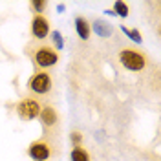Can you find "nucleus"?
I'll use <instances>...</instances> for the list:
<instances>
[{"mask_svg": "<svg viewBox=\"0 0 161 161\" xmlns=\"http://www.w3.org/2000/svg\"><path fill=\"white\" fill-rule=\"evenodd\" d=\"M119 60H121V64L130 71H141L147 66L145 55L141 51H136V50H123L119 53Z\"/></svg>", "mask_w": 161, "mask_h": 161, "instance_id": "obj_1", "label": "nucleus"}, {"mask_svg": "<svg viewBox=\"0 0 161 161\" xmlns=\"http://www.w3.org/2000/svg\"><path fill=\"white\" fill-rule=\"evenodd\" d=\"M51 86H53L51 77L46 71H39V73H35V75L28 80V88H30L33 93H37V95H46V93H50Z\"/></svg>", "mask_w": 161, "mask_h": 161, "instance_id": "obj_2", "label": "nucleus"}, {"mask_svg": "<svg viewBox=\"0 0 161 161\" xmlns=\"http://www.w3.org/2000/svg\"><path fill=\"white\" fill-rule=\"evenodd\" d=\"M40 104H39V101H35V99H30V97H26V99H22L19 103V106H17V112H19V115L22 117V119H26V121H33V119H37L40 115Z\"/></svg>", "mask_w": 161, "mask_h": 161, "instance_id": "obj_3", "label": "nucleus"}, {"mask_svg": "<svg viewBox=\"0 0 161 161\" xmlns=\"http://www.w3.org/2000/svg\"><path fill=\"white\" fill-rule=\"evenodd\" d=\"M33 59H35V64L39 68H50V66H55L59 62V55H57L55 50H51L48 46H42L35 51Z\"/></svg>", "mask_w": 161, "mask_h": 161, "instance_id": "obj_4", "label": "nucleus"}, {"mask_svg": "<svg viewBox=\"0 0 161 161\" xmlns=\"http://www.w3.org/2000/svg\"><path fill=\"white\" fill-rule=\"evenodd\" d=\"M28 154H30L31 159H35V161H48L51 156V148L46 141H35V143L30 145Z\"/></svg>", "mask_w": 161, "mask_h": 161, "instance_id": "obj_5", "label": "nucleus"}, {"mask_svg": "<svg viewBox=\"0 0 161 161\" xmlns=\"http://www.w3.org/2000/svg\"><path fill=\"white\" fill-rule=\"evenodd\" d=\"M31 35L39 40L46 39V37L50 35V22H48L46 17L37 15L35 19L31 20Z\"/></svg>", "mask_w": 161, "mask_h": 161, "instance_id": "obj_6", "label": "nucleus"}, {"mask_svg": "<svg viewBox=\"0 0 161 161\" xmlns=\"http://www.w3.org/2000/svg\"><path fill=\"white\" fill-rule=\"evenodd\" d=\"M75 31H77V35H79L82 40H88L90 39V24H88V20L82 19V17H77L75 19Z\"/></svg>", "mask_w": 161, "mask_h": 161, "instance_id": "obj_7", "label": "nucleus"}, {"mask_svg": "<svg viewBox=\"0 0 161 161\" xmlns=\"http://www.w3.org/2000/svg\"><path fill=\"white\" fill-rule=\"evenodd\" d=\"M39 117H40V121H42V125H44V126H53V125L57 123V119H59V117H57V112L53 110L51 106L42 108Z\"/></svg>", "mask_w": 161, "mask_h": 161, "instance_id": "obj_8", "label": "nucleus"}, {"mask_svg": "<svg viewBox=\"0 0 161 161\" xmlns=\"http://www.w3.org/2000/svg\"><path fill=\"white\" fill-rule=\"evenodd\" d=\"M92 30L95 31L99 37H110L112 31H114V30H112V26L108 24V22H104V20H101V19L93 22V28H92Z\"/></svg>", "mask_w": 161, "mask_h": 161, "instance_id": "obj_9", "label": "nucleus"}, {"mask_svg": "<svg viewBox=\"0 0 161 161\" xmlns=\"http://www.w3.org/2000/svg\"><path fill=\"white\" fill-rule=\"evenodd\" d=\"M71 161H90V154L82 147H73L71 150Z\"/></svg>", "mask_w": 161, "mask_h": 161, "instance_id": "obj_10", "label": "nucleus"}, {"mask_svg": "<svg viewBox=\"0 0 161 161\" xmlns=\"http://www.w3.org/2000/svg\"><path fill=\"white\" fill-rule=\"evenodd\" d=\"M121 30H123V33H125L130 40H134L136 44H141V42H143V37H141V33L137 30H128L126 26H121Z\"/></svg>", "mask_w": 161, "mask_h": 161, "instance_id": "obj_11", "label": "nucleus"}, {"mask_svg": "<svg viewBox=\"0 0 161 161\" xmlns=\"http://www.w3.org/2000/svg\"><path fill=\"white\" fill-rule=\"evenodd\" d=\"M112 11H114V15H119L121 19L128 17V6H126V2H115Z\"/></svg>", "mask_w": 161, "mask_h": 161, "instance_id": "obj_12", "label": "nucleus"}, {"mask_svg": "<svg viewBox=\"0 0 161 161\" xmlns=\"http://www.w3.org/2000/svg\"><path fill=\"white\" fill-rule=\"evenodd\" d=\"M51 39H53V44H55L57 50H62L64 48V40H62V35H60L59 31H53L51 33Z\"/></svg>", "mask_w": 161, "mask_h": 161, "instance_id": "obj_13", "label": "nucleus"}, {"mask_svg": "<svg viewBox=\"0 0 161 161\" xmlns=\"http://www.w3.org/2000/svg\"><path fill=\"white\" fill-rule=\"evenodd\" d=\"M46 6H48V4H46L44 0H33V2H31V9L35 11V13H42V11L46 9Z\"/></svg>", "mask_w": 161, "mask_h": 161, "instance_id": "obj_14", "label": "nucleus"}, {"mask_svg": "<svg viewBox=\"0 0 161 161\" xmlns=\"http://www.w3.org/2000/svg\"><path fill=\"white\" fill-rule=\"evenodd\" d=\"M70 139H71V143H73L75 147H80V143H82V136H80L79 132H71Z\"/></svg>", "mask_w": 161, "mask_h": 161, "instance_id": "obj_15", "label": "nucleus"}, {"mask_svg": "<svg viewBox=\"0 0 161 161\" xmlns=\"http://www.w3.org/2000/svg\"><path fill=\"white\" fill-rule=\"evenodd\" d=\"M64 8H66L64 4H59V6H57V11H59V13H62V11H64Z\"/></svg>", "mask_w": 161, "mask_h": 161, "instance_id": "obj_16", "label": "nucleus"}]
</instances>
